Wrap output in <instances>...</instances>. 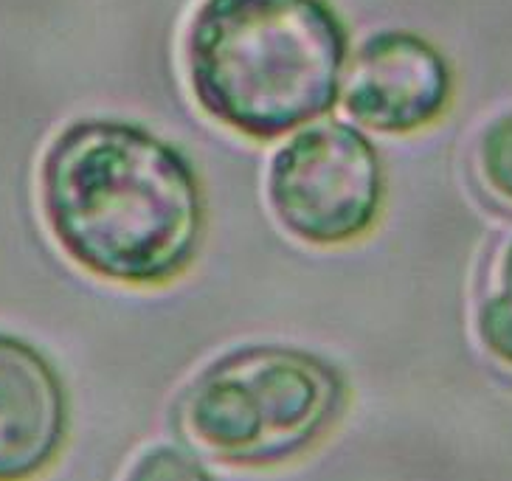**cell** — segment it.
<instances>
[{
    "label": "cell",
    "instance_id": "obj_6",
    "mask_svg": "<svg viewBox=\"0 0 512 481\" xmlns=\"http://www.w3.org/2000/svg\"><path fill=\"white\" fill-rule=\"evenodd\" d=\"M65 431L60 375L29 341L0 332V481L40 476L57 459Z\"/></svg>",
    "mask_w": 512,
    "mask_h": 481
},
{
    "label": "cell",
    "instance_id": "obj_8",
    "mask_svg": "<svg viewBox=\"0 0 512 481\" xmlns=\"http://www.w3.org/2000/svg\"><path fill=\"white\" fill-rule=\"evenodd\" d=\"M476 172L498 203L512 206V113L493 119L476 144Z\"/></svg>",
    "mask_w": 512,
    "mask_h": 481
},
{
    "label": "cell",
    "instance_id": "obj_3",
    "mask_svg": "<svg viewBox=\"0 0 512 481\" xmlns=\"http://www.w3.org/2000/svg\"><path fill=\"white\" fill-rule=\"evenodd\" d=\"M347 400L330 363L285 346H251L206 366L181 420L200 448L231 465L268 467L313 448Z\"/></svg>",
    "mask_w": 512,
    "mask_h": 481
},
{
    "label": "cell",
    "instance_id": "obj_7",
    "mask_svg": "<svg viewBox=\"0 0 512 481\" xmlns=\"http://www.w3.org/2000/svg\"><path fill=\"white\" fill-rule=\"evenodd\" d=\"M476 330L484 349L496 361L512 366V237L498 256L493 285L479 307Z\"/></svg>",
    "mask_w": 512,
    "mask_h": 481
},
{
    "label": "cell",
    "instance_id": "obj_9",
    "mask_svg": "<svg viewBox=\"0 0 512 481\" xmlns=\"http://www.w3.org/2000/svg\"><path fill=\"white\" fill-rule=\"evenodd\" d=\"M124 481H211V476L181 448L155 445L130 465Z\"/></svg>",
    "mask_w": 512,
    "mask_h": 481
},
{
    "label": "cell",
    "instance_id": "obj_4",
    "mask_svg": "<svg viewBox=\"0 0 512 481\" xmlns=\"http://www.w3.org/2000/svg\"><path fill=\"white\" fill-rule=\"evenodd\" d=\"M268 203L296 240L347 245L369 234L383 209L375 147L347 124H318L273 155Z\"/></svg>",
    "mask_w": 512,
    "mask_h": 481
},
{
    "label": "cell",
    "instance_id": "obj_2",
    "mask_svg": "<svg viewBox=\"0 0 512 481\" xmlns=\"http://www.w3.org/2000/svg\"><path fill=\"white\" fill-rule=\"evenodd\" d=\"M183 57L209 119L273 141L335 105L347 31L324 0H203Z\"/></svg>",
    "mask_w": 512,
    "mask_h": 481
},
{
    "label": "cell",
    "instance_id": "obj_5",
    "mask_svg": "<svg viewBox=\"0 0 512 481\" xmlns=\"http://www.w3.org/2000/svg\"><path fill=\"white\" fill-rule=\"evenodd\" d=\"M451 93V68L437 48L408 31H383L355 54L344 99L372 130L408 136L442 119Z\"/></svg>",
    "mask_w": 512,
    "mask_h": 481
},
{
    "label": "cell",
    "instance_id": "obj_1",
    "mask_svg": "<svg viewBox=\"0 0 512 481\" xmlns=\"http://www.w3.org/2000/svg\"><path fill=\"white\" fill-rule=\"evenodd\" d=\"M43 217L82 271L130 287L178 279L195 259L206 203L181 150L116 119H85L40 166Z\"/></svg>",
    "mask_w": 512,
    "mask_h": 481
}]
</instances>
